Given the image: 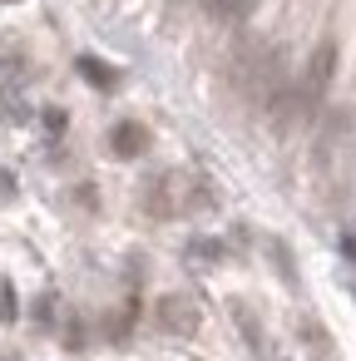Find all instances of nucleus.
Instances as JSON below:
<instances>
[{
	"label": "nucleus",
	"mask_w": 356,
	"mask_h": 361,
	"mask_svg": "<svg viewBox=\"0 0 356 361\" xmlns=\"http://www.w3.org/2000/svg\"><path fill=\"white\" fill-rule=\"evenodd\" d=\"M213 6H218L223 16H247V11L257 6V0H213Z\"/></svg>",
	"instance_id": "obj_1"
}]
</instances>
